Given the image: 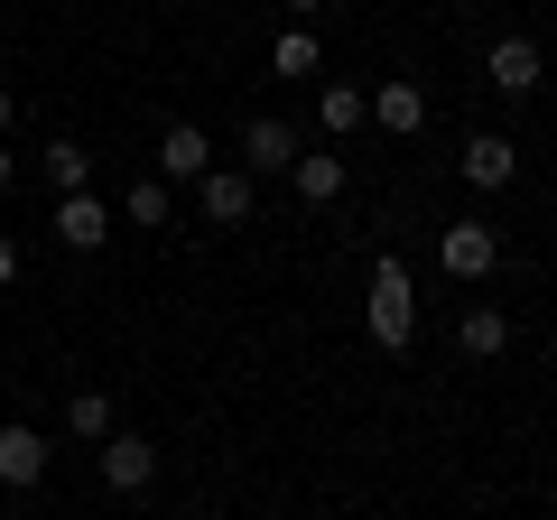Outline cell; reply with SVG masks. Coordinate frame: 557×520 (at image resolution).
<instances>
[{
  "instance_id": "1",
  "label": "cell",
  "mask_w": 557,
  "mask_h": 520,
  "mask_svg": "<svg viewBox=\"0 0 557 520\" xmlns=\"http://www.w3.org/2000/svg\"><path fill=\"white\" fill-rule=\"evenodd\" d=\"M362 325H372L381 354H409V344H418V288H409L399 260H381V270H372V288H362Z\"/></svg>"
},
{
  "instance_id": "2",
  "label": "cell",
  "mask_w": 557,
  "mask_h": 520,
  "mask_svg": "<svg viewBox=\"0 0 557 520\" xmlns=\"http://www.w3.org/2000/svg\"><path fill=\"white\" fill-rule=\"evenodd\" d=\"M437 260H446V280H465V288H474V280H493L502 233H493V223H446V233H437Z\"/></svg>"
},
{
  "instance_id": "3",
  "label": "cell",
  "mask_w": 557,
  "mask_h": 520,
  "mask_svg": "<svg viewBox=\"0 0 557 520\" xmlns=\"http://www.w3.org/2000/svg\"><path fill=\"white\" fill-rule=\"evenodd\" d=\"M483 75H493V94H511V102H530L539 94V38H493V57H483Z\"/></svg>"
},
{
  "instance_id": "4",
  "label": "cell",
  "mask_w": 557,
  "mask_h": 520,
  "mask_svg": "<svg viewBox=\"0 0 557 520\" xmlns=\"http://www.w3.org/2000/svg\"><path fill=\"white\" fill-rule=\"evenodd\" d=\"M149 474H159V446L131 437V428H112V437H102V483H112V493H149Z\"/></svg>"
},
{
  "instance_id": "5",
  "label": "cell",
  "mask_w": 557,
  "mask_h": 520,
  "mask_svg": "<svg viewBox=\"0 0 557 520\" xmlns=\"http://www.w3.org/2000/svg\"><path fill=\"white\" fill-rule=\"evenodd\" d=\"M298 168V131L288 121H251L242 131V177H288Z\"/></svg>"
},
{
  "instance_id": "6",
  "label": "cell",
  "mask_w": 557,
  "mask_h": 520,
  "mask_svg": "<svg viewBox=\"0 0 557 520\" xmlns=\"http://www.w3.org/2000/svg\"><path fill=\"white\" fill-rule=\"evenodd\" d=\"M511 177H520V149L502 140V131H483V140H465V186H474V196H502Z\"/></svg>"
},
{
  "instance_id": "7",
  "label": "cell",
  "mask_w": 557,
  "mask_h": 520,
  "mask_svg": "<svg viewBox=\"0 0 557 520\" xmlns=\"http://www.w3.org/2000/svg\"><path fill=\"white\" fill-rule=\"evenodd\" d=\"M372 121L391 131V140H418V131H428V94H418L409 75H391V84L372 94Z\"/></svg>"
},
{
  "instance_id": "8",
  "label": "cell",
  "mask_w": 557,
  "mask_h": 520,
  "mask_svg": "<svg viewBox=\"0 0 557 520\" xmlns=\"http://www.w3.org/2000/svg\"><path fill=\"white\" fill-rule=\"evenodd\" d=\"M196 205H205V223H251V177H242V168H205Z\"/></svg>"
},
{
  "instance_id": "9",
  "label": "cell",
  "mask_w": 557,
  "mask_h": 520,
  "mask_svg": "<svg viewBox=\"0 0 557 520\" xmlns=\"http://www.w3.org/2000/svg\"><path fill=\"white\" fill-rule=\"evenodd\" d=\"M38 474H47V437H38V428H0V483L28 493Z\"/></svg>"
},
{
  "instance_id": "10",
  "label": "cell",
  "mask_w": 557,
  "mask_h": 520,
  "mask_svg": "<svg viewBox=\"0 0 557 520\" xmlns=\"http://www.w3.org/2000/svg\"><path fill=\"white\" fill-rule=\"evenodd\" d=\"M288 186H298V205H335L344 196V159H335V149H298Z\"/></svg>"
},
{
  "instance_id": "11",
  "label": "cell",
  "mask_w": 557,
  "mask_h": 520,
  "mask_svg": "<svg viewBox=\"0 0 557 520\" xmlns=\"http://www.w3.org/2000/svg\"><path fill=\"white\" fill-rule=\"evenodd\" d=\"M102 233H112L102 196H65V205H57V242H65V251H102Z\"/></svg>"
},
{
  "instance_id": "12",
  "label": "cell",
  "mask_w": 557,
  "mask_h": 520,
  "mask_svg": "<svg viewBox=\"0 0 557 520\" xmlns=\"http://www.w3.org/2000/svg\"><path fill=\"white\" fill-rule=\"evenodd\" d=\"M159 159H168V177H205V168H214V140H205L196 121H168V140H159Z\"/></svg>"
},
{
  "instance_id": "13",
  "label": "cell",
  "mask_w": 557,
  "mask_h": 520,
  "mask_svg": "<svg viewBox=\"0 0 557 520\" xmlns=\"http://www.w3.org/2000/svg\"><path fill=\"white\" fill-rule=\"evenodd\" d=\"M317 121H325V140H354L362 121H372V94H354V84H325V94H317Z\"/></svg>"
},
{
  "instance_id": "14",
  "label": "cell",
  "mask_w": 557,
  "mask_h": 520,
  "mask_svg": "<svg viewBox=\"0 0 557 520\" xmlns=\"http://www.w3.org/2000/svg\"><path fill=\"white\" fill-rule=\"evenodd\" d=\"M456 344H465V354H474V362H493L502 344H511V317H502V307H465V325H456Z\"/></svg>"
},
{
  "instance_id": "15",
  "label": "cell",
  "mask_w": 557,
  "mask_h": 520,
  "mask_svg": "<svg viewBox=\"0 0 557 520\" xmlns=\"http://www.w3.org/2000/svg\"><path fill=\"white\" fill-rule=\"evenodd\" d=\"M65 428H75V437H94V446H102V437H112L121 419H112V400H102V391H75V400H65Z\"/></svg>"
},
{
  "instance_id": "16",
  "label": "cell",
  "mask_w": 557,
  "mask_h": 520,
  "mask_svg": "<svg viewBox=\"0 0 557 520\" xmlns=\"http://www.w3.org/2000/svg\"><path fill=\"white\" fill-rule=\"evenodd\" d=\"M47 177H57L65 196H84V186H94V159H84L75 140H47Z\"/></svg>"
},
{
  "instance_id": "17",
  "label": "cell",
  "mask_w": 557,
  "mask_h": 520,
  "mask_svg": "<svg viewBox=\"0 0 557 520\" xmlns=\"http://www.w3.org/2000/svg\"><path fill=\"white\" fill-rule=\"evenodd\" d=\"M270 65H278V75H317V38H307V28H288V38L270 47Z\"/></svg>"
},
{
  "instance_id": "18",
  "label": "cell",
  "mask_w": 557,
  "mask_h": 520,
  "mask_svg": "<svg viewBox=\"0 0 557 520\" xmlns=\"http://www.w3.org/2000/svg\"><path fill=\"white\" fill-rule=\"evenodd\" d=\"M121 205H131V223H168V186H159V177H139Z\"/></svg>"
},
{
  "instance_id": "19",
  "label": "cell",
  "mask_w": 557,
  "mask_h": 520,
  "mask_svg": "<svg viewBox=\"0 0 557 520\" xmlns=\"http://www.w3.org/2000/svg\"><path fill=\"white\" fill-rule=\"evenodd\" d=\"M0 288H20V242L0 233Z\"/></svg>"
},
{
  "instance_id": "20",
  "label": "cell",
  "mask_w": 557,
  "mask_h": 520,
  "mask_svg": "<svg viewBox=\"0 0 557 520\" xmlns=\"http://www.w3.org/2000/svg\"><path fill=\"white\" fill-rule=\"evenodd\" d=\"M278 10H298V20H317V10H325V0H278Z\"/></svg>"
},
{
  "instance_id": "21",
  "label": "cell",
  "mask_w": 557,
  "mask_h": 520,
  "mask_svg": "<svg viewBox=\"0 0 557 520\" xmlns=\"http://www.w3.org/2000/svg\"><path fill=\"white\" fill-rule=\"evenodd\" d=\"M0 186H20V159H10V149H0Z\"/></svg>"
},
{
  "instance_id": "22",
  "label": "cell",
  "mask_w": 557,
  "mask_h": 520,
  "mask_svg": "<svg viewBox=\"0 0 557 520\" xmlns=\"http://www.w3.org/2000/svg\"><path fill=\"white\" fill-rule=\"evenodd\" d=\"M10 112H20V102H10V84H0V131H10Z\"/></svg>"
}]
</instances>
